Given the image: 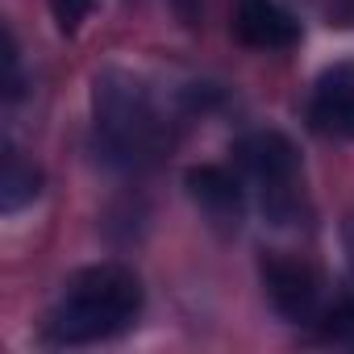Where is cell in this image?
<instances>
[{"mask_svg": "<svg viewBox=\"0 0 354 354\" xmlns=\"http://www.w3.org/2000/svg\"><path fill=\"white\" fill-rule=\"evenodd\" d=\"M42 196V171L17 150L5 146V171H0V209L5 213H21L26 205H34Z\"/></svg>", "mask_w": 354, "mask_h": 354, "instance_id": "8", "label": "cell"}, {"mask_svg": "<svg viewBox=\"0 0 354 354\" xmlns=\"http://www.w3.org/2000/svg\"><path fill=\"white\" fill-rule=\"evenodd\" d=\"M321 333L337 346H354V300H337L333 308L321 313Z\"/></svg>", "mask_w": 354, "mask_h": 354, "instance_id": "9", "label": "cell"}, {"mask_svg": "<svg viewBox=\"0 0 354 354\" xmlns=\"http://www.w3.org/2000/svg\"><path fill=\"white\" fill-rule=\"evenodd\" d=\"M142 313V279L121 263H96L75 271L55 308L46 313L42 337L50 346H88L121 333Z\"/></svg>", "mask_w": 354, "mask_h": 354, "instance_id": "1", "label": "cell"}, {"mask_svg": "<svg viewBox=\"0 0 354 354\" xmlns=\"http://www.w3.org/2000/svg\"><path fill=\"white\" fill-rule=\"evenodd\" d=\"M184 188H188L192 205H196L217 230L238 234V225H242V217H246V192H242V184H238V175H230L225 167L205 162V167H192V171L184 175Z\"/></svg>", "mask_w": 354, "mask_h": 354, "instance_id": "5", "label": "cell"}, {"mask_svg": "<svg viewBox=\"0 0 354 354\" xmlns=\"http://www.w3.org/2000/svg\"><path fill=\"white\" fill-rule=\"evenodd\" d=\"M234 34L254 50H283V46H292L300 38L292 13H283L275 0H238Z\"/></svg>", "mask_w": 354, "mask_h": 354, "instance_id": "7", "label": "cell"}, {"mask_svg": "<svg viewBox=\"0 0 354 354\" xmlns=\"http://www.w3.org/2000/svg\"><path fill=\"white\" fill-rule=\"evenodd\" d=\"M92 117H96V142L104 158L121 167H146L162 154L167 121L154 109L142 80L129 71H100L92 84Z\"/></svg>", "mask_w": 354, "mask_h": 354, "instance_id": "2", "label": "cell"}, {"mask_svg": "<svg viewBox=\"0 0 354 354\" xmlns=\"http://www.w3.org/2000/svg\"><path fill=\"white\" fill-rule=\"evenodd\" d=\"M308 121L321 133L354 142V63H337L317 80L308 100Z\"/></svg>", "mask_w": 354, "mask_h": 354, "instance_id": "6", "label": "cell"}, {"mask_svg": "<svg viewBox=\"0 0 354 354\" xmlns=\"http://www.w3.org/2000/svg\"><path fill=\"white\" fill-rule=\"evenodd\" d=\"M234 154H238L242 171L259 184L263 213L275 225H292L296 213H300V192H296L300 154H296V146L279 129H254L234 146Z\"/></svg>", "mask_w": 354, "mask_h": 354, "instance_id": "3", "label": "cell"}, {"mask_svg": "<svg viewBox=\"0 0 354 354\" xmlns=\"http://www.w3.org/2000/svg\"><path fill=\"white\" fill-rule=\"evenodd\" d=\"M92 9H96V0H50V17L63 34H75L92 17Z\"/></svg>", "mask_w": 354, "mask_h": 354, "instance_id": "10", "label": "cell"}, {"mask_svg": "<svg viewBox=\"0 0 354 354\" xmlns=\"http://www.w3.org/2000/svg\"><path fill=\"white\" fill-rule=\"evenodd\" d=\"M175 13H180L184 26H196L201 21V0H175Z\"/></svg>", "mask_w": 354, "mask_h": 354, "instance_id": "11", "label": "cell"}, {"mask_svg": "<svg viewBox=\"0 0 354 354\" xmlns=\"http://www.w3.org/2000/svg\"><path fill=\"white\" fill-rule=\"evenodd\" d=\"M263 288L267 300L275 304L279 317H288L292 325H317L325 304H321V275L292 254H267L263 259Z\"/></svg>", "mask_w": 354, "mask_h": 354, "instance_id": "4", "label": "cell"}]
</instances>
